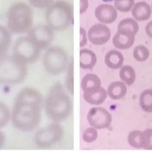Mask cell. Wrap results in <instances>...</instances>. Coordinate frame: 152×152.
I'll use <instances>...</instances> for the list:
<instances>
[{
  "instance_id": "1",
  "label": "cell",
  "mask_w": 152,
  "mask_h": 152,
  "mask_svg": "<svg viewBox=\"0 0 152 152\" xmlns=\"http://www.w3.org/2000/svg\"><path fill=\"white\" fill-rule=\"evenodd\" d=\"M43 103L44 97L39 90L22 88L16 94L11 109L12 126L23 132L36 130L42 121Z\"/></svg>"
},
{
  "instance_id": "2",
  "label": "cell",
  "mask_w": 152,
  "mask_h": 152,
  "mask_svg": "<svg viewBox=\"0 0 152 152\" xmlns=\"http://www.w3.org/2000/svg\"><path fill=\"white\" fill-rule=\"evenodd\" d=\"M73 102L60 82L55 83L44 97L43 111L52 122H59L68 118L73 111Z\"/></svg>"
},
{
  "instance_id": "3",
  "label": "cell",
  "mask_w": 152,
  "mask_h": 152,
  "mask_svg": "<svg viewBox=\"0 0 152 152\" xmlns=\"http://www.w3.org/2000/svg\"><path fill=\"white\" fill-rule=\"evenodd\" d=\"M34 15L31 7L23 1L11 4L6 13V27L11 34L28 33L33 27Z\"/></svg>"
},
{
  "instance_id": "4",
  "label": "cell",
  "mask_w": 152,
  "mask_h": 152,
  "mask_svg": "<svg viewBox=\"0 0 152 152\" xmlns=\"http://www.w3.org/2000/svg\"><path fill=\"white\" fill-rule=\"evenodd\" d=\"M46 23L54 31L66 30L74 21V7L66 0L54 1L45 13Z\"/></svg>"
},
{
  "instance_id": "5",
  "label": "cell",
  "mask_w": 152,
  "mask_h": 152,
  "mask_svg": "<svg viewBox=\"0 0 152 152\" xmlns=\"http://www.w3.org/2000/svg\"><path fill=\"white\" fill-rule=\"evenodd\" d=\"M27 75V66L13 55H6L0 58V84H19L26 80Z\"/></svg>"
},
{
  "instance_id": "6",
  "label": "cell",
  "mask_w": 152,
  "mask_h": 152,
  "mask_svg": "<svg viewBox=\"0 0 152 152\" xmlns=\"http://www.w3.org/2000/svg\"><path fill=\"white\" fill-rule=\"evenodd\" d=\"M67 52L60 46H51L45 50L42 57V64L49 75L58 76L65 72L69 65Z\"/></svg>"
},
{
  "instance_id": "7",
  "label": "cell",
  "mask_w": 152,
  "mask_h": 152,
  "mask_svg": "<svg viewBox=\"0 0 152 152\" xmlns=\"http://www.w3.org/2000/svg\"><path fill=\"white\" fill-rule=\"evenodd\" d=\"M64 136L62 125L59 122H52L36 130L34 135V142L40 149H49L58 144Z\"/></svg>"
},
{
  "instance_id": "8",
  "label": "cell",
  "mask_w": 152,
  "mask_h": 152,
  "mask_svg": "<svg viewBox=\"0 0 152 152\" xmlns=\"http://www.w3.org/2000/svg\"><path fill=\"white\" fill-rule=\"evenodd\" d=\"M42 51L28 35L17 38L12 48V55L27 66L36 63L40 57Z\"/></svg>"
},
{
  "instance_id": "9",
  "label": "cell",
  "mask_w": 152,
  "mask_h": 152,
  "mask_svg": "<svg viewBox=\"0 0 152 152\" xmlns=\"http://www.w3.org/2000/svg\"><path fill=\"white\" fill-rule=\"evenodd\" d=\"M28 36L42 50H46L51 46L54 39V31L46 23L33 26Z\"/></svg>"
},
{
  "instance_id": "10",
  "label": "cell",
  "mask_w": 152,
  "mask_h": 152,
  "mask_svg": "<svg viewBox=\"0 0 152 152\" xmlns=\"http://www.w3.org/2000/svg\"><path fill=\"white\" fill-rule=\"evenodd\" d=\"M86 119L89 125L98 130L108 128L112 123L113 117L106 108L94 106L89 110Z\"/></svg>"
},
{
  "instance_id": "11",
  "label": "cell",
  "mask_w": 152,
  "mask_h": 152,
  "mask_svg": "<svg viewBox=\"0 0 152 152\" xmlns=\"http://www.w3.org/2000/svg\"><path fill=\"white\" fill-rule=\"evenodd\" d=\"M111 32L110 28L102 23L92 25L88 31V41L95 45H102L108 42Z\"/></svg>"
},
{
  "instance_id": "12",
  "label": "cell",
  "mask_w": 152,
  "mask_h": 152,
  "mask_svg": "<svg viewBox=\"0 0 152 152\" xmlns=\"http://www.w3.org/2000/svg\"><path fill=\"white\" fill-rule=\"evenodd\" d=\"M117 15V10L114 6L110 4L99 5L95 10V16L101 23H113L116 20Z\"/></svg>"
},
{
  "instance_id": "13",
  "label": "cell",
  "mask_w": 152,
  "mask_h": 152,
  "mask_svg": "<svg viewBox=\"0 0 152 152\" xmlns=\"http://www.w3.org/2000/svg\"><path fill=\"white\" fill-rule=\"evenodd\" d=\"M136 35L127 30H119L113 38V44L115 48L126 50L131 48L135 41Z\"/></svg>"
},
{
  "instance_id": "14",
  "label": "cell",
  "mask_w": 152,
  "mask_h": 152,
  "mask_svg": "<svg viewBox=\"0 0 152 152\" xmlns=\"http://www.w3.org/2000/svg\"><path fill=\"white\" fill-rule=\"evenodd\" d=\"M83 94L91 93L98 90L101 86V80L95 74L88 73L84 76L80 83Z\"/></svg>"
},
{
  "instance_id": "15",
  "label": "cell",
  "mask_w": 152,
  "mask_h": 152,
  "mask_svg": "<svg viewBox=\"0 0 152 152\" xmlns=\"http://www.w3.org/2000/svg\"><path fill=\"white\" fill-rule=\"evenodd\" d=\"M132 14L136 20L146 21L151 17L152 8L150 5L145 1L137 2L132 9Z\"/></svg>"
},
{
  "instance_id": "16",
  "label": "cell",
  "mask_w": 152,
  "mask_h": 152,
  "mask_svg": "<svg viewBox=\"0 0 152 152\" xmlns=\"http://www.w3.org/2000/svg\"><path fill=\"white\" fill-rule=\"evenodd\" d=\"M123 54L116 49H111L107 52L104 57V62L106 66L113 70L121 69L124 63Z\"/></svg>"
},
{
  "instance_id": "17",
  "label": "cell",
  "mask_w": 152,
  "mask_h": 152,
  "mask_svg": "<svg viewBox=\"0 0 152 152\" xmlns=\"http://www.w3.org/2000/svg\"><path fill=\"white\" fill-rule=\"evenodd\" d=\"M97 63L95 54L89 49H81L79 52V66L83 70H92Z\"/></svg>"
},
{
  "instance_id": "18",
  "label": "cell",
  "mask_w": 152,
  "mask_h": 152,
  "mask_svg": "<svg viewBox=\"0 0 152 152\" xmlns=\"http://www.w3.org/2000/svg\"><path fill=\"white\" fill-rule=\"evenodd\" d=\"M107 95L113 100H120L127 94V85L123 81H115L109 84L107 88Z\"/></svg>"
},
{
  "instance_id": "19",
  "label": "cell",
  "mask_w": 152,
  "mask_h": 152,
  "mask_svg": "<svg viewBox=\"0 0 152 152\" xmlns=\"http://www.w3.org/2000/svg\"><path fill=\"white\" fill-rule=\"evenodd\" d=\"M107 92L106 90L101 87L98 90L91 93L83 94V98L88 103L98 106L102 104L107 97Z\"/></svg>"
},
{
  "instance_id": "20",
  "label": "cell",
  "mask_w": 152,
  "mask_h": 152,
  "mask_svg": "<svg viewBox=\"0 0 152 152\" xmlns=\"http://www.w3.org/2000/svg\"><path fill=\"white\" fill-rule=\"evenodd\" d=\"M11 35L6 26L0 24V58L7 55L11 44Z\"/></svg>"
},
{
  "instance_id": "21",
  "label": "cell",
  "mask_w": 152,
  "mask_h": 152,
  "mask_svg": "<svg viewBox=\"0 0 152 152\" xmlns=\"http://www.w3.org/2000/svg\"><path fill=\"white\" fill-rule=\"evenodd\" d=\"M119 77L121 81L127 86L133 85L136 78V74L134 69L129 65L122 66L119 71Z\"/></svg>"
},
{
  "instance_id": "22",
  "label": "cell",
  "mask_w": 152,
  "mask_h": 152,
  "mask_svg": "<svg viewBox=\"0 0 152 152\" xmlns=\"http://www.w3.org/2000/svg\"><path fill=\"white\" fill-rule=\"evenodd\" d=\"M143 137V131L133 130L128 134L127 142L129 145L133 148L143 149L144 145Z\"/></svg>"
},
{
  "instance_id": "23",
  "label": "cell",
  "mask_w": 152,
  "mask_h": 152,
  "mask_svg": "<svg viewBox=\"0 0 152 152\" xmlns=\"http://www.w3.org/2000/svg\"><path fill=\"white\" fill-rule=\"evenodd\" d=\"M139 105L142 109L147 113L152 112V89L144 90L139 97Z\"/></svg>"
},
{
  "instance_id": "24",
  "label": "cell",
  "mask_w": 152,
  "mask_h": 152,
  "mask_svg": "<svg viewBox=\"0 0 152 152\" xmlns=\"http://www.w3.org/2000/svg\"><path fill=\"white\" fill-rule=\"evenodd\" d=\"M11 119V110L5 102L0 100V130L6 127Z\"/></svg>"
},
{
  "instance_id": "25",
  "label": "cell",
  "mask_w": 152,
  "mask_h": 152,
  "mask_svg": "<svg viewBox=\"0 0 152 152\" xmlns=\"http://www.w3.org/2000/svg\"><path fill=\"white\" fill-rule=\"evenodd\" d=\"M127 30L133 32L136 35L139 30L138 23L134 19L131 18H124L120 21L117 26V30Z\"/></svg>"
},
{
  "instance_id": "26",
  "label": "cell",
  "mask_w": 152,
  "mask_h": 152,
  "mask_svg": "<svg viewBox=\"0 0 152 152\" xmlns=\"http://www.w3.org/2000/svg\"><path fill=\"white\" fill-rule=\"evenodd\" d=\"M65 87L67 92L71 96L74 94V60L72 58L67 69Z\"/></svg>"
},
{
  "instance_id": "27",
  "label": "cell",
  "mask_w": 152,
  "mask_h": 152,
  "mask_svg": "<svg viewBox=\"0 0 152 152\" xmlns=\"http://www.w3.org/2000/svg\"><path fill=\"white\" fill-rule=\"evenodd\" d=\"M150 52L148 48L143 45L136 46L133 52V56L134 60L138 62H145L149 57Z\"/></svg>"
},
{
  "instance_id": "28",
  "label": "cell",
  "mask_w": 152,
  "mask_h": 152,
  "mask_svg": "<svg viewBox=\"0 0 152 152\" xmlns=\"http://www.w3.org/2000/svg\"><path fill=\"white\" fill-rule=\"evenodd\" d=\"M135 0H115L114 7L121 13H128L132 10Z\"/></svg>"
},
{
  "instance_id": "29",
  "label": "cell",
  "mask_w": 152,
  "mask_h": 152,
  "mask_svg": "<svg viewBox=\"0 0 152 152\" xmlns=\"http://www.w3.org/2000/svg\"><path fill=\"white\" fill-rule=\"evenodd\" d=\"M98 137V130L92 127L87 128L83 133L82 138L83 142L86 143L94 142Z\"/></svg>"
},
{
  "instance_id": "30",
  "label": "cell",
  "mask_w": 152,
  "mask_h": 152,
  "mask_svg": "<svg viewBox=\"0 0 152 152\" xmlns=\"http://www.w3.org/2000/svg\"><path fill=\"white\" fill-rule=\"evenodd\" d=\"M144 134V145L145 150L152 151V128H148L143 131Z\"/></svg>"
},
{
  "instance_id": "31",
  "label": "cell",
  "mask_w": 152,
  "mask_h": 152,
  "mask_svg": "<svg viewBox=\"0 0 152 152\" xmlns=\"http://www.w3.org/2000/svg\"><path fill=\"white\" fill-rule=\"evenodd\" d=\"M28 1L30 5L35 8L46 9L54 0H28Z\"/></svg>"
},
{
  "instance_id": "32",
  "label": "cell",
  "mask_w": 152,
  "mask_h": 152,
  "mask_svg": "<svg viewBox=\"0 0 152 152\" xmlns=\"http://www.w3.org/2000/svg\"><path fill=\"white\" fill-rule=\"evenodd\" d=\"M79 31H80V47L82 48L85 46L88 42L87 32L86 30L82 27H80Z\"/></svg>"
},
{
  "instance_id": "33",
  "label": "cell",
  "mask_w": 152,
  "mask_h": 152,
  "mask_svg": "<svg viewBox=\"0 0 152 152\" xmlns=\"http://www.w3.org/2000/svg\"><path fill=\"white\" fill-rule=\"evenodd\" d=\"M89 7L88 0H80V14L85 13Z\"/></svg>"
},
{
  "instance_id": "34",
  "label": "cell",
  "mask_w": 152,
  "mask_h": 152,
  "mask_svg": "<svg viewBox=\"0 0 152 152\" xmlns=\"http://www.w3.org/2000/svg\"><path fill=\"white\" fill-rule=\"evenodd\" d=\"M145 32L146 35L152 38V20L148 23L145 27Z\"/></svg>"
},
{
  "instance_id": "35",
  "label": "cell",
  "mask_w": 152,
  "mask_h": 152,
  "mask_svg": "<svg viewBox=\"0 0 152 152\" xmlns=\"http://www.w3.org/2000/svg\"><path fill=\"white\" fill-rule=\"evenodd\" d=\"M6 142V137L5 134L0 130V149H2Z\"/></svg>"
},
{
  "instance_id": "36",
  "label": "cell",
  "mask_w": 152,
  "mask_h": 152,
  "mask_svg": "<svg viewBox=\"0 0 152 152\" xmlns=\"http://www.w3.org/2000/svg\"><path fill=\"white\" fill-rule=\"evenodd\" d=\"M102 1H104V2H111V1H115V0H102Z\"/></svg>"
},
{
  "instance_id": "37",
  "label": "cell",
  "mask_w": 152,
  "mask_h": 152,
  "mask_svg": "<svg viewBox=\"0 0 152 152\" xmlns=\"http://www.w3.org/2000/svg\"><path fill=\"white\" fill-rule=\"evenodd\" d=\"M151 8H152V7H151Z\"/></svg>"
}]
</instances>
